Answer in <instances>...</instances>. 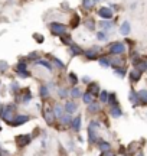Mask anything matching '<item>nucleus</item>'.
I'll return each mask as SVG.
<instances>
[{"label": "nucleus", "instance_id": "obj_1", "mask_svg": "<svg viewBox=\"0 0 147 156\" xmlns=\"http://www.w3.org/2000/svg\"><path fill=\"white\" fill-rule=\"evenodd\" d=\"M0 117H2V120H5L6 123H10L12 119L15 117V104L2 106V108H0Z\"/></svg>", "mask_w": 147, "mask_h": 156}, {"label": "nucleus", "instance_id": "obj_2", "mask_svg": "<svg viewBox=\"0 0 147 156\" xmlns=\"http://www.w3.org/2000/svg\"><path fill=\"white\" fill-rule=\"evenodd\" d=\"M49 29L54 35H58V36H62V35L68 33V26L64 25V23H59V22H52L49 25Z\"/></svg>", "mask_w": 147, "mask_h": 156}, {"label": "nucleus", "instance_id": "obj_3", "mask_svg": "<svg viewBox=\"0 0 147 156\" xmlns=\"http://www.w3.org/2000/svg\"><path fill=\"white\" fill-rule=\"evenodd\" d=\"M30 120L29 116L26 114H15V117L12 119V121L9 123V126H13V127H18V126H22L25 123H28Z\"/></svg>", "mask_w": 147, "mask_h": 156}, {"label": "nucleus", "instance_id": "obj_4", "mask_svg": "<svg viewBox=\"0 0 147 156\" xmlns=\"http://www.w3.org/2000/svg\"><path fill=\"white\" fill-rule=\"evenodd\" d=\"M108 49H110V52L114 54V55H121V54L125 52V46H124L123 42H114V44L110 45Z\"/></svg>", "mask_w": 147, "mask_h": 156}, {"label": "nucleus", "instance_id": "obj_5", "mask_svg": "<svg viewBox=\"0 0 147 156\" xmlns=\"http://www.w3.org/2000/svg\"><path fill=\"white\" fill-rule=\"evenodd\" d=\"M43 119H45V121L49 124V126H54V123H55V114H54V110L51 108V107H45L43 108Z\"/></svg>", "mask_w": 147, "mask_h": 156}, {"label": "nucleus", "instance_id": "obj_6", "mask_svg": "<svg viewBox=\"0 0 147 156\" xmlns=\"http://www.w3.org/2000/svg\"><path fill=\"white\" fill-rule=\"evenodd\" d=\"M30 140H32V137L29 134H19L16 137V144H18V147H25L30 143Z\"/></svg>", "mask_w": 147, "mask_h": 156}, {"label": "nucleus", "instance_id": "obj_7", "mask_svg": "<svg viewBox=\"0 0 147 156\" xmlns=\"http://www.w3.org/2000/svg\"><path fill=\"white\" fill-rule=\"evenodd\" d=\"M98 52H100V48H98V46H92L91 49L84 51L82 55H85L88 59H97V58H98Z\"/></svg>", "mask_w": 147, "mask_h": 156}, {"label": "nucleus", "instance_id": "obj_8", "mask_svg": "<svg viewBox=\"0 0 147 156\" xmlns=\"http://www.w3.org/2000/svg\"><path fill=\"white\" fill-rule=\"evenodd\" d=\"M32 100V93L29 88H25V90H20V101L23 104H28L29 101Z\"/></svg>", "mask_w": 147, "mask_h": 156}, {"label": "nucleus", "instance_id": "obj_9", "mask_svg": "<svg viewBox=\"0 0 147 156\" xmlns=\"http://www.w3.org/2000/svg\"><path fill=\"white\" fill-rule=\"evenodd\" d=\"M98 15H100L102 19L108 20V19L112 18V10H111L110 7H100V9H98Z\"/></svg>", "mask_w": 147, "mask_h": 156}, {"label": "nucleus", "instance_id": "obj_10", "mask_svg": "<svg viewBox=\"0 0 147 156\" xmlns=\"http://www.w3.org/2000/svg\"><path fill=\"white\" fill-rule=\"evenodd\" d=\"M77 108H78V106H77V103H74V101H66V104H65V107H64L65 113H68V114L77 113Z\"/></svg>", "mask_w": 147, "mask_h": 156}, {"label": "nucleus", "instance_id": "obj_11", "mask_svg": "<svg viewBox=\"0 0 147 156\" xmlns=\"http://www.w3.org/2000/svg\"><path fill=\"white\" fill-rule=\"evenodd\" d=\"M69 51H71V55H72V57H78V55H82V52H84V51H82V49H81V48H79L77 44H74V42L69 45Z\"/></svg>", "mask_w": 147, "mask_h": 156}, {"label": "nucleus", "instance_id": "obj_12", "mask_svg": "<svg viewBox=\"0 0 147 156\" xmlns=\"http://www.w3.org/2000/svg\"><path fill=\"white\" fill-rule=\"evenodd\" d=\"M54 110V114H55V119H61L62 116H64V113H65V110H64V107L61 106V104H55V107L52 108Z\"/></svg>", "mask_w": 147, "mask_h": 156}, {"label": "nucleus", "instance_id": "obj_13", "mask_svg": "<svg viewBox=\"0 0 147 156\" xmlns=\"http://www.w3.org/2000/svg\"><path fill=\"white\" fill-rule=\"evenodd\" d=\"M71 129L74 131H79L81 130V116H77L72 121H71Z\"/></svg>", "mask_w": 147, "mask_h": 156}, {"label": "nucleus", "instance_id": "obj_14", "mask_svg": "<svg viewBox=\"0 0 147 156\" xmlns=\"http://www.w3.org/2000/svg\"><path fill=\"white\" fill-rule=\"evenodd\" d=\"M88 93H91L92 95L100 94V85H98L97 82H89V85H88Z\"/></svg>", "mask_w": 147, "mask_h": 156}, {"label": "nucleus", "instance_id": "obj_15", "mask_svg": "<svg viewBox=\"0 0 147 156\" xmlns=\"http://www.w3.org/2000/svg\"><path fill=\"white\" fill-rule=\"evenodd\" d=\"M140 77H141V72L138 71V69H131V72H130V80L133 81V82H137L138 80H140Z\"/></svg>", "mask_w": 147, "mask_h": 156}, {"label": "nucleus", "instance_id": "obj_16", "mask_svg": "<svg viewBox=\"0 0 147 156\" xmlns=\"http://www.w3.org/2000/svg\"><path fill=\"white\" fill-rule=\"evenodd\" d=\"M120 33L121 35H128L130 33V23L125 20V22H123V25L120 26Z\"/></svg>", "mask_w": 147, "mask_h": 156}, {"label": "nucleus", "instance_id": "obj_17", "mask_svg": "<svg viewBox=\"0 0 147 156\" xmlns=\"http://www.w3.org/2000/svg\"><path fill=\"white\" fill-rule=\"evenodd\" d=\"M110 113H111V116H112L114 119H118V117H121V114H123V113H121V108H120L118 106H112Z\"/></svg>", "mask_w": 147, "mask_h": 156}, {"label": "nucleus", "instance_id": "obj_18", "mask_svg": "<svg viewBox=\"0 0 147 156\" xmlns=\"http://www.w3.org/2000/svg\"><path fill=\"white\" fill-rule=\"evenodd\" d=\"M135 69H138L140 72L147 71V61H137L135 62Z\"/></svg>", "mask_w": 147, "mask_h": 156}, {"label": "nucleus", "instance_id": "obj_19", "mask_svg": "<svg viewBox=\"0 0 147 156\" xmlns=\"http://www.w3.org/2000/svg\"><path fill=\"white\" fill-rule=\"evenodd\" d=\"M137 97H138V101H141L143 104H147V90H140Z\"/></svg>", "mask_w": 147, "mask_h": 156}, {"label": "nucleus", "instance_id": "obj_20", "mask_svg": "<svg viewBox=\"0 0 147 156\" xmlns=\"http://www.w3.org/2000/svg\"><path fill=\"white\" fill-rule=\"evenodd\" d=\"M98 111H100V104L98 103L92 101V103L88 104V113H98Z\"/></svg>", "mask_w": 147, "mask_h": 156}, {"label": "nucleus", "instance_id": "obj_21", "mask_svg": "<svg viewBox=\"0 0 147 156\" xmlns=\"http://www.w3.org/2000/svg\"><path fill=\"white\" fill-rule=\"evenodd\" d=\"M59 120H61V124H64V126H68V124H71V121H72L71 114H68V113H64V116H62Z\"/></svg>", "mask_w": 147, "mask_h": 156}, {"label": "nucleus", "instance_id": "obj_22", "mask_svg": "<svg viewBox=\"0 0 147 156\" xmlns=\"http://www.w3.org/2000/svg\"><path fill=\"white\" fill-rule=\"evenodd\" d=\"M88 136H89L88 139H89L91 143H95L97 139H98V137H97V131H95V129H91V127H88Z\"/></svg>", "mask_w": 147, "mask_h": 156}, {"label": "nucleus", "instance_id": "obj_23", "mask_svg": "<svg viewBox=\"0 0 147 156\" xmlns=\"http://www.w3.org/2000/svg\"><path fill=\"white\" fill-rule=\"evenodd\" d=\"M69 94H71L72 98H79V97H82V91H81L78 87H74V88L69 91Z\"/></svg>", "mask_w": 147, "mask_h": 156}, {"label": "nucleus", "instance_id": "obj_24", "mask_svg": "<svg viewBox=\"0 0 147 156\" xmlns=\"http://www.w3.org/2000/svg\"><path fill=\"white\" fill-rule=\"evenodd\" d=\"M36 64H38V65H43L48 71H52V64H51L49 61H45V59H38V61H36Z\"/></svg>", "mask_w": 147, "mask_h": 156}, {"label": "nucleus", "instance_id": "obj_25", "mask_svg": "<svg viewBox=\"0 0 147 156\" xmlns=\"http://www.w3.org/2000/svg\"><path fill=\"white\" fill-rule=\"evenodd\" d=\"M82 100H84V103L85 104H89V103H92L94 101V95L91 94V93H85V94H82Z\"/></svg>", "mask_w": 147, "mask_h": 156}, {"label": "nucleus", "instance_id": "obj_26", "mask_svg": "<svg viewBox=\"0 0 147 156\" xmlns=\"http://www.w3.org/2000/svg\"><path fill=\"white\" fill-rule=\"evenodd\" d=\"M100 64H101V67H104V68L111 67V61H110L107 57H101V58H100Z\"/></svg>", "mask_w": 147, "mask_h": 156}, {"label": "nucleus", "instance_id": "obj_27", "mask_svg": "<svg viewBox=\"0 0 147 156\" xmlns=\"http://www.w3.org/2000/svg\"><path fill=\"white\" fill-rule=\"evenodd\" d=\"M41 97L42 98H48L49 97V88H48V85H41Z\"/></svg>", "mask_w": 147, "mask_h": 156}, {"label": "nucleus", "instance_id": "obj_28", "mask_svg": "<svg viewBox=\"0 0 147 156\" xmlns=\"http://www.w3.org/2000/svg\"><path fill=\"white\" fill-rule=\"evenodd\" d=\"M10 91H12V94H15V95L20 91V87H19V84H18L16 81H13V82L10 84Z\"/></svg>", "mask_w": 147, "mask_h": 156}, {"label": "nucleus", "instance_id": "obj_29", "mask_svg": "<svg viewBox=\"0 0 147 156\" xmlns=\"http://www.w3.org/2000/svg\"><path fill=\"white\" fill-rule=\"evenodd\" d=\"M107 103H108L111 107H112V106H117V97H115V94H108Z\"/></svg>", "mask_w": 147, "mask_h": 156}, {"label": "nucleus", "instance_id": "obj_30", "mask_svg": "<svg viewBox=\"0 0 147 156\" xmlns=\"http://www.w3.org/2000/svg\"><path fill=\"white\" fill-rule=\"evenodd\" d=\"M82 6L85 10H89L94 6V0H82Z\"/></svg>", "mask_w": 147, "mask_h": 156}, {"label": "nucleus", "instance_id": "obj_31", "mask_svg": "<svg viewBox=\"0 0 147 156\" xmlns=\"http://www.w3.org/2000/svg\"><path fill=\"white\" fill-rule=\"evenodd\" d=\"M52 64H54L56 68H59V69H64V68H65L64 62H62V61H59L58 58H52Z\"/></svg>", "mask_w": 147, "mask_h": 156}, {"label": "nucleus", "instance_id": "obj_32", "mask_svg": "<svg viewBox=\"0 0 147 156\" xmlns=\"http://www.w3.org/2000/svg\"><path fill=\"white\" fill-rule=\"evenodd\" d=\"M130 101H131L133 104H137V103H138V97H137V94H135L134 90L130 91Z\"/></svg>", "mask_w": 147, "mask_h": 156}, {"label": "nucleus", "instance_id": "obj_33", "mask_svg": "<svg viewBox=\"0 0 147 156\" xmlns=\"http://www.w3.org/2000/svg\"><path fill=\"white\" fill-rule=\"evenodd\" d=\"M68 78H69V82H71V84H74V85L78 84V77H77L74 72H69V74H68Z\"/></svg>", "mask_w": 147, "mask_h": 156}, {"label": "nucleus", "instance_id": "obj_34", "mask_svg": "<svg viewBox=\"0 0 147 156\" xmlns=\"http://www.w3.org/2000/svg\"><path fill=\"white\" fill-rule=\"evenodd\" d=\"M68 94H69V91H68L66 88H59V90H58V95H59L61 98H65V97H68Z\"/></svg>", "mask_w": 147, "mask_h": 156}, {"label": "nucleus", "instance_id": "obj_35", "mask_svg": "<svg viewBox=\"0 0 147 156\" xmlns=\"http://www.w3.org/2000/svg\"><path fill=\"white\" fill-rule=\"evenodd\" d=\"M100 100H101V103H107V100H108V93H107L105 90H102V91L100 93Z\"/></svg>", "mask_w": 147, "mask_h": 156}, {"label": "nucleus", "instance_id": "obj_36", "mask_svg": "<svg viewBox=\"0 0 147 156\" xmlns=\"http://www.w3.org/2000/svg\"><path fill=\"white\" fill-rule=\"evenodd\" d=\"M110 143H107V142H100V149H101V152H105V150H110Z\"/></svg>", "mask_w": 147, "mask_h": 156}, {"label": "nucleus", "instance_id": "obj_37", "mask_svg": "<svg viewBox=\"0 0 147 156\" xmlns=\"http://www.w3.org/2000/svg\"><path fill=\"white\" fill-rule=\"evenodd\" d=\"M9 68V64L6 61H0V72H6Z\"/></svg>", "mask_w": 147, "mask_h": 156}, {"label": "nucleus", "instance_id": "obj_38", "mask_svg": "<svg viewBox=\"0 0 147 156\" xmlns=\"http://www.w3.org/2000/svg\"><path fill=\"white\" fill-rule=\"evenodd\" d=\"M100 25H101V28H104V29H111V28H112V23H111V22H107V20H102Z\"/></svg>", "mask_w": 147, "mask_h": 156}, {"label": "nucleus", "instance_id": "obj_39", "mask_svg": "<svg viewBox=\"0 0 147 156\" xmlns=\"http://www.w3.org/2000/svg\"><path fill=\"white\" fill-rule=\"evenodd\" d=\"M61 39H62V42H64L65 45H68V46H69V45L72 44L71 38H69V36H66V35H62V36H61Z\"/></svg>", "mask_w": 147, "mask_h": 156}, {"label": "nucleus", "instance_id": "obj_40", "mask_svg": "<svg viewBox=\"0 0 147 156\" xmlns=\"http://www.w3.org/2000/svg\"><path fill=\"white\" fill-rule=\"evenodd\" d=\"M115 74L120 75V77H124V74H125V68H124V67H118V68H115Z\"/></svg>", "mask_w": 147, "mask_h": 156}, {"label": "nucleus", "instance_id": "obj_41", "mask_svg": "<svg viewBox=\"0 0 147 156\" xmlns=\"http://www.w3.org/2000/svg\"><path fill=\"white\" fill-rule=\"evenodd\" d=\"M26 64L25 62H19L18 65H16V71H26Z\"/></svg>", "mask_w": 147, "mask_h": 156}, {"label": "nucleus", "instance_id": "obj_42", "mask_svg": "<svg viewBox=\"0 0 147 156\" xmlns=\"http://www.w3.org/2000/svg\"><path fill=\"white\" fill-rule=\"evenodd\" d=\"M78 20H79L78 15H74V18H72V23H71V28H77V26H78Z\"/></svg>", "mask_w": 147, "mask_h": 156}, {"label": "nucleus", "instance_id": "obj_43", "mask_svg": "<svg viewBox=\"0 0 147 156\" xmlns=\"http://www.w3.org/2000/svg\"><path fill=\"white\" fill-rule=\"evenodd\" d=\"M18 75H19L20 78H29V77H30V74H29L28 71H18Z\"/></svg>", "mask_w": 147, "mask_h": 156}, {"label": "nucleus", "instance_id": "obj_44", "mask_svg": "<svg viewBox=\"0 0 147 156\" xmlns=\"http://www.w3.org/2000/svg\"><path fill=\"white\" fill-rule=\"evenodd\" d=\"M97 38H98V41H105L107 39V35L104 32H98L97 33Z\"/></svg>", "mask_w": 147, "mask_h": 156}, {"label": "nucleus", "instance_id": "obj_45", "mask_svg": "<svg viewBox=\"0 0 147 156\" xmlns=\"http://www.w3.org/2000/svg\"><path fill=\"white\" fill-rule=\"evenodd\" d=\"M33 38L36 39V42H38V44H42V42H43V39H45L42 35H38V33H35V35H33Z\"/></svg>", "mask_w": 147, "mask_h": 156}, {"label": "nucleus", "instance_id": "obj_46", "mask_svg": "<svg viewBox=\"0 0 147 156\" xmlns=\"http://www.w3.org/2000/svg\"><path fill=\"white\" fill-rule=\"evenodd\" d=\"M101 156H115V153L110 149V150H105V152H102L101 153Z\"/></svg>", "mask_w": 147, "mask_h": 156}, {"label": "nucleus", "instance_id": "obj_47", "mask_svg": "<svg viewBox=\"0 0 147 156\" xmlns=\"http://www.w3.org/2000/svg\"><path fill=\"white\" fill-rule=\"evenodd\" d=\"M87 28H88V29H94V28H95V23H94L92 19H89V20L87 22Z\"/></svg>", "mask_w": 147, "mask_h": 156}, {"label": "nucleus", "instance_id": "obj_48", "mask_svg": "<svg viewBox=\"0 0 147 156\" xmlns=\"http://www.w3.org/2000/svg\"><path fill=\"white\" fill-rule=\"evenodd\" d=\"M29 59H38V52H32L29 55Z\"/></svg>", "mask_w": 147, "mask_h": 156}, {"label": "nucleus", "instance_id": "obj_49", "mask_svg": "<svg viewBox=\"0 0 147 156\" xmlns=\"http://www.w3.org/2000/svg\"><path fill=\"white\" fill-rule=\"evenodd\" d=\"M82 81H84V82H87V84H89V81H91V80H89V77H82Z\"/></svg>", "mask_w": 147, "mask_h": 156}, {"label": "nucleus", "instance_id": "obj_50", "mask_svg": "<svg viewBox=\"0 0 147 156\" xmlns=\"http://www.w3.org/2000/svg\"><path fill=\"white\" fill-rule=\"evenodd\" d=\"M137 156H144V155H143V153H141V152H140V153H138V155H137Z\"/></svg>", "mask_w": 147, "mask_h": 156}, {"label": "nucleus", "instance_id": "obj_51", "mask_svg": "<svg viewBox=\"0 0 147 156\" xmlns=\"http://www.w3.org/2000/svg\"><path fill=\"white\" fill-rule=\"evenodd\" d=\"M94 2H98V0H94Z\"/></svg>", "mask_w": 147, "mask_h": 156}, {"label": "nucleus", "instance_id": "obj_52", "mask_svg": "<svg viewBox=\"0 0 147 156\" xmlns=\"http://www.w3.org/2000/svg\"><path fill=\"white\" fill-rule=\"evenodd\" d=\"M0 150H2V147H0Z\"/></svg>", "mask_w": 147, "mask_h": 156}, {"label": "nucleus", "instance_id": "obj_53", "mask_svg": "<svg viewBox=\"0 0 147 156\" xmlns=\"http://www.w3.org/2000/svg\"><path fill=\"white\" fill-rule=\"evenodd\" d=\"M0 156H2V155H0Z\"/></svg>", "mask_w": 147, "mask_h": 156}]
</instances>
